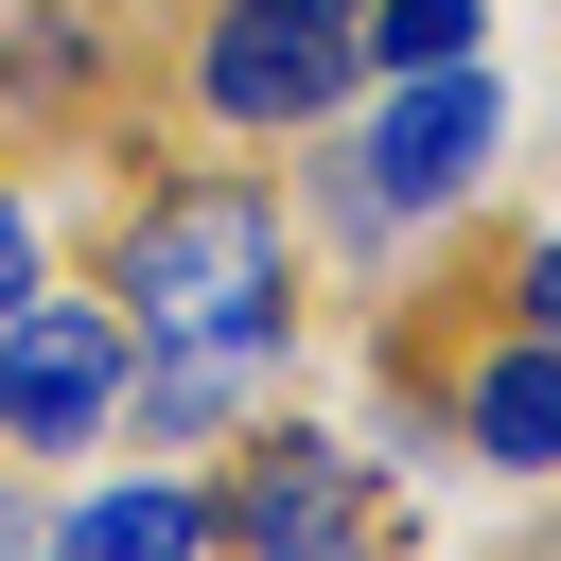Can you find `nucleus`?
Here are the masks:
<instances>
[{"instance_id":"obj_7","label":"nucleus","mask_w":561,"mask_h":561,"mask_svg":"<svg viewBox=\"0 0 561 561\" xmlns=\"http://www.w3.org/2000/svg\"><path fill=\"white\" fill-rule=\"evenodd\" d=\"M70 543H88V561H123V543H228V508L140 473V491H88V508H70Z\"/></svg>"},{"instance_id":"obj_5","label":"nucleus","mask_w":561,"mask_h":561,"mask_svg":"<svg viewBox=\"0 0 561 561\" xmlns=\"http://www.w3.org/2000/svg\"><path fill=\"white\" fill-rule=\"evenodd\" d=\"M210 508H228V543H368V526H386L333 438H245V473H228Z\"/></svg>"},{"instance_id":"obj_9","label":"nucleus","mask_w":561,"mask_h":561,"mask_svg":"<svg viewBox=\"0 0 561 561\" xmlns=\"http://www.w3.org/2000/svg\"><path fill=\"white\" fill-rule=\"evenodd\" d=\"M508 298H526V333L561 351V245H526V263H508Z\"/></svg>"},{"instance_id":"obj_2","label":"nucleus","mask_w":561,"mask_h":561,"mask_svg":"<svg viewBox=\"0 0 561 561\" xmlns=\"http://www.w3.org/2000/svg\"><path fill=\"white\" fill-rule=\"evenodd\" d=\"M351 70H368V53H351V0H210V35H193V105H210L228 140L316 123Z\"/></svg>"},{"instance_id":"obj_10","label":"nucleus","mask_w":561,"mask_h":561,"mask_svg":"<svg viewBox=\"0 0 561 561\" xmlns=\"http://www.w3.org/2000/svg\"><path fill=\"white\" fill-rule=\"evenodd\" d=\"M35 298V228H18V193H0V316Z\"/></svg>"},{"instance_id":"obj_8","label":"nucleus","mask_w":561,"mask_h":561,"mask_svg":"<svg viewBox=\"0 0 561 561\" xmlns=\"http://www.w3.org/2000/svg\"><path fill=\"white\" fill-rule=\"evenodd\" d=\"M351 53H368V70H438V53H473V0H368Z\"/></svg>"},{"instance_id":"obj_11","label":"nucleus","mask_w":561,"mask_h":561,"mask_svg":"<svg viewBox=\"0 0 561 561\" xmlns=\"http://www.w3.org/2000/svg\"><path fill=\"white\" fill-rule=\"evenodd\" d=\"M0 526H18V508H0Z\"/></svg>"},{"instance_id":"obj_6","label":"nucleus","mask_w":561,"mask_h":561,"mask_svg":"<svg viewBox=\"0 0 561 561\" xmlns=\"http://www.w3.org/2000/svg\"><path fill=\"white\" fill-rule=\"evenodd\" d=\"M456 421H473V456H508V473H561V351L526 333L508 368H473V386H456Z\"/></svg>"},{"instance_id":"obj_4","label":"nucleus","mask_w":561,"mask_h":561,"mask_svg":"<svg viewBox=\"0 0 561 561\" xmlns=\"http://www.w3.org/2000/svg\"><path fill=\"white\" fill-rule=\"evenodd\" d=\"M491 123H508V105H491V70H473V53H438V70H403V105L368 123V175H351V193H368V210H438V193H473Z\"/></svg>"},{"instance_id":"obj_1","label":"nucleus","mask_w":561,"mask_h":561,"mask_svg":"<svg viewBox=\"0 0 561 561\" xmlns=\"http://www.w3.org/2000/svg\"><path fill=\"white\" fill-rule=\"evenodd\" d=\"M105 298H123L140 351H175V333H280V298H298V228H280L263 175H175V193L123 210Z\"/></svg>"},{"instance_id":"obj_3","label":"nucleus","mask_w":561,"mask_h":561,"mask_svg":"<svg viewBox=\"0 0 561 561\" xmlns=\"http://www.w3.org/2000/svg\"><path fill=\"white\" fill-rule=\"evenodd\" d=\"M123 368H140L123 298H18L0 316V456H88L123 421Z\"/></svg>"}]
</instances>
